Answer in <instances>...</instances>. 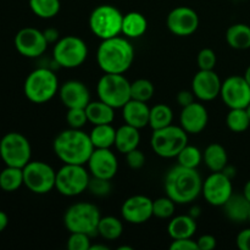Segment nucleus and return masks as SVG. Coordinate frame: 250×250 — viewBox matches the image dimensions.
<instances>
[{
	"label": "nucleus",
	"mask_w": 250,
	"mask_h": 250,
	"mask_svg": "<svg viewBox=\"0 0 250 250\" xmlns=\"http://www.w3.org/2000/svg\"><path fill=\"white\" fill-rule=\"evenodd\" d=\"M187 144V132L181 126H173V125L155 129L150 138V146L154 153L164 159L177 158L180 151Z\"/></svg>",
	"instance_id": "nucleus-7"
},
{
	"label": "nucleus",
	"mask_w": 250,
	"mask_h": 250,
	"mask_svg": "<svg viewBox=\"0 0 250 250\" xmlns=\"http://www.w3.org/2000/svg\"><path fill=\"white\" fill-rule=\"evenodd\" d=\"M23 186V168L6 166L0 172V188L4 192H15Z\"/></svg>",
	"instance_id": "nucleus-31"
},
{
	"label": "nucleus",
	"mask_w": 250,
	"mask_h": 250,
	"mask_svg": "<svg viewBox=\"0 0 250 250\" xmlns=\"http://www.w3.org/2000/svg\"><path fill=\"white\" fill-rule=\"evenodd\" d=\"M88 56V46L77 36H66L60 38L53 49L54 61L63 68H76L82 65Z\"/></svg>",
	"instance_id": "nucleus-9"
},
{
	"label": "nucleus",
	"mask_w": 250,
	"mask_h": 250,
	"mask_svg": "<svg viewBox=\"0 0 250 250\" xmlns=\"http://www.w3.org/2000/svg\"><path fill=\"white\" fill-rule=\"evenodd\" d=\"M220 97L229 109H247L250 104V84L244 76L227 77L222 82Z\"/></svg>",
	"instance_id": "nucleus-13"
},
{
	"label": "nucleus",
	"mask_w": 250,
	"mask_h": 250,
	"mask_svg": "<svg viewBox=\"0 0 250 250\" xmlns=\"http://www.w3.org/2000/svg\"><path fill=\"white\" fill-rule=\"evenodd\" d=\"M122 217L132 225H142L153 217V200L146 195H132L121 207Z\"/></svg>",
	"instance_id": "nucleus-19"
},
{
	"label": "nucleus",
	"mask_w": 250,
	"mask_h": 250,
	"mask_svg": "<svg viewBox=\"0 0 250 250\" xmlns=\"http://www.w3.org/2000/svg\"><path fill=\"white\" fill-rule=\"evenodd\" d=\"M98 97L114 109H122L131 99V82L124 73H105L97 84Z\"/></svg>",
	"instance_id": "nucleus-6"
},
{
	"label": "nucleus",
	"mask_w": 250,
	"mask_h": 250,
	"mask_svg": "<svg viewBox=\"0 0 250 250\" xmlns=\"http://www.w3.org/2000/svg\"><path fill=\"white\" fill-rule=\"evenodd\" d=\"M194 99L195 95L194 93H193V90H181V92H178L177 97H176L178 105L182 107L188 106V105H190L192 103H194Z\"/></svg>",
	"instance_id": "nucleus-46"
},
{
	"label": "nucleus",
	"mask_w": 250,
	"mask_h": 250,
	"mask_svg": "<svg viewBox=\"0 0 250 250\" xmlns=\"http://www.w3.org/2000/svg\"><path fill=\"white\" fill-rule=\"evenodd\" d=\"M197 62L199 70H214L216 66V54L210 48L202 49L198 54Z\"/></svg>",
	"instance_id": "nucleus-42"
},
{
	"label": "nucleus",
	"mask_w": 250,
	"mask_h": 250,
	"mask_svg": "<svg viewBox=\"0 0 250 250\" xmlns=\"http://www.w3.org/2000/svg\"><path fill=\"white\" fill-rule=\"evenodd\" d=\"M111 183L110 180L99 177H90L89 185H88V190L95 197H106L111 192Z\"/></svg>",
	"instance_id": "nucleus-39"
},
{
	"label": "nucleus",
	"mask_w": 250,
	"mask_h": 250,
	"mask_svg": "<svg viewBox=\"0 0 250 250\" xmlns=\"http://www.w3.org/2000/svg\"><path fill=\"white\" fill-rule=\"evenodd\" d=\"M15 48L24 58H39L45 53L49 43L44 32L33 27H26L20 29L15 36Z\"/></svg>",
	"instance_id": "nucleus-15"
},
{
	"label": "nucleus",
	"mask_w": 250,
	"mask_h": 250,
	"mask_svg": "<svg viewBox=\"0 0 250 250\" xmlns=\"http://www.w3.org/2000/svg\"><path fill=\"white\" fill-rule=\"evenodd\" d=\"M226 42L231 48L246 50L250 48V26L246 23H234L226 32Z\"/></svg>",
	"instance_id": "nucleus-29"
},
{
	"label": "nucleus",
	"mask_w": 250,
	"mask_h": 250,
	"mask_svg": "<svg viewBox=\"0 0 250 250\" xmlns=\"http://www.w3.org/2000/svg\"><path fill=\"white\" fill-rule=\"evenodd\" d=\"M88 122L97 126V125H107L112 124L115 119V109L106 103L98 100V102H90L85 107Z\"/></svg>",
	"instance_id": "nucleus-26"
},
{
	"label": "nucleus",
	"mask_w": 250,
	"mask_h": 250,
	"mask_svg": "<svg viewBox=\"0 0 250 250\" xmlns=\"http://www.w3.org/2000/svg\"><path fill=\"white\" fill-rule=\"evenodd\" d=\"M202 193L208 204L212 207H222L233 194L232 180L222 171L212 172L203 182Z\"/></svg>",
	"instance_id": "nucleus-14"
},
{
	"label": "nucleus",
	"mask_w": 250,
	"mask_h": 250,
	"mask_svg": "<svg viewBox=\"0 0 250 250\" xmlns=\"http://www.w3.org/2000/svg\"><path fill=\"white\" fill-rule=\"evenodd\" d=\"M122 232H124V225L117 217L105 216L100 219L97 233L102 238L106 239V241H116L121 237Z\"/></svg>",
	"instance_id": "nucleus-32"
},
{
	"label": "nucleus",
	"mask_w": 250,
	"mask_h": 250,
	"mask_svg": "<svg viewBox=\"0 0 250 250\" xmlns=\"http://www.w3.org/2000/svg\"><path fill=\"white\" fill-rule=\"evenodd\" d=\"M247 112H248V115H249V119H250V104L248 105V106H247Z\"/></svg>",
	"instance_id": "nucleus-56"
},
{
	"label": "nucleus",
	"mask_w": 250,
	"mask_h": 250,
	"mask_svg": "<svg viewBox=\"0 0 250 250\" xmlns=\"http://www.w3.org/2000/svg\"><path fill=\"white\" fill-rule=\"evenodd\" d=\"M59 80L55 73L46 67H39L27 76L23 92L27 99L34 104H44L59 93Z\"/></svg>",
	"instance_id": "nucleus-4"
},
{
	"label": "nucleus",
	"mask_w": 250,
	"mask_h": 250,
	"mask_svg": "<svg viewBox=\"0 0 250 250\" xmlns=\"http://www.w3.org/2000/svg\"><path fill=\"white\" fill-rule=\"evenodd\" d=\"M224 212L229 220L236 224H243L249 220L250 202L242 194H232L229 199L222 205Z\"/></svg>",
	"instance_id": "nucleus-23"
},
{
	"label": "nucleus",
	"mask_w": 250,
	"mask_h": 250,
	"mask_svg": "<svg viewBox=\"0 0 250 250\" xmlns=\"http://www.w3.org/2000/svg\"><path fill=\"white\" fill-rule=\"evenodd\" d=\"M44 36H45L46 41H48L49 44H50V43L55 44L56 42L60 39V38H59V31H58V29H55V28L45 29V31H44Z\"/></svg>",
	"instance_id": "nucleus-48"
},
{
	"label": "nucleus",
	"mask_w": 250,
	"mask_h": 250,
	"mask_svg": "<svg viewBox=\"0 0 250 250\" xmlns=\"http://www.w3.org/2000/svg\"><path fill=\"white\" fill-rule=\"evenodd\" d=\"M226 125L234 133L246 132L250 127V119L247 109H229L226 117Z\"/></svg>",
	"instance_id": "nucleus-35"
},
{
	"label": "nucleus",
	"mask_w": 250,
	"mask_h": 250,
	"mask_svg": "<svg viewBox=\"0 0 250 250\" xmlns=\"http://www.w3.org/2000/svg\"><path fill=\"white\" fill-rule=\"evenodd\" d=\"M148 29V21L141 12L131 11L124 15L122 21V33L126 38H139Z\"/></svg>",
	"instance_id": "nucleus-28"
},
{
	"label": "nucleus",
	"mask_w": 250,
	"mask_h": 250,
	"mask_svg": "<svg viewBox=\"0 0 250 250\" xmlns=\"http://www.w3.org/2000/svg\"><path fill=\"white\" fill-rule=\"evenodd\" d=\"M90 246V236L80 232H72L67 239V249L70 250H89Z\"/></svg>",
	"instance_id": "nucleus-41"
},
{
	"label": "nucleus",
	"mask_w": 250,
	"mask_h": 250,
	"mask_svg": "<svg viewBox=\"0 0 250 250\" xmlns=\"http://www.w3.org/2000/svg\"><path fill=\"white\" fill-rule=\"evenodd\" d=\"M198 250H211L216 248V238L211 234H204L197 241Z\"/></svg>",
	"instance_id": "nucleus-45"
},
{
	"label": "nucleus",
	"mask_w": 250,
	"mask_h": 250,
	"mask_svg": "<svg viewBox=\"0 0 250 250\" xmlns=\"http://www.w3.org/2000/svg\"><path fill=\"white\" fill-rule=\"evenodd\" d=\"M102 215L94 204L81 202L71 205L63 215V225L70 231L93 236L97 233Z\"/></svg>",
	"instance_id": "nucleus-5"
},
{
	"label": "nucleus",
	"mask_w": 250,
	"mask_h": 250,
	"mask_svg": "<svg viewBox=\"0 0 250 250\" xmlns=\"http://www.w3.org/2000/svg\"><path fill=\"white\" fill-rule=\"evenodd\" d=\"M248 221L250 222V212H249V220H248Z\"/></svg>",
	"instance_id": "nucleus-57"
},
{
	"label": "nucleus",
	"mask_w": 250,
	"mask_h": 250,
	"mask_svg": "<svg viewBox=\"0 0 250 250\" xmlns=\"http://www.w3.org/2000/svg\"><path fill=\"white\" fill-rule=\"evenodd\" d=\"M139 143H141V133L136 127L125 124L124 126L116 129L115 146H116L119 153L126 155L128 151L138 148Z\"/></svg>",
	"instance_id": "nucleus-25"
},
{
	"label": "nucleus",
	"mask_w": 250,
	"mask_h": 250,
	"mask_svg": "<svg viewBox=\"0 0 250 250\" xmlns=\"http://www.w3.org/2000/svg\"><path fill=\"white\" fill-rule=\"evenodd\" d=\"M122 116L127 125L141 129L149 125L150 107L144 102L129 99L122 107Z\"/></svg>",
	"instance_id": "nucleus-22"
},
{
	"label": "nucleus",
	"mask_w": 250,
	"mask_h": 250,
	"mask_svg": "<svg viewBox=\"0 0 250 250\" xmlns=\"http://www.w3.org/2000/svg\"><path fill=\"white\" fill-rule=\"evenodd\" d=\"M171 250H198L197 241H193V238H182L173 239L170 246Z\"/></svg>",
	"instance_id": "nucleus-44"
},
{
	"label": "nucleus",
	"mask_w": 250,
	"mask_h": 250,
	"mask_svg": "<svg viewBox=\"0 0 250 250\" xmlns=\"http://www.w3.org/2000/svg\"><path fill=\"white\" fill-rule=\"evenodd\" d=\"M236 243L241 250H250V229H244L239 232Z\"/></svg>",
	"instance_id": "nucleus-47"
},
{
	"label": "nucleus",
	"mask_w": 250,
	"mask_h": 250,
	"mask_svg": "<svg viewBox=\"0 0 250 250\" xmlns=\"http://www.w3.org/2000/svg\"><path fill=\"white\" fill-rule=\"evenodd\" d=\"M32 12L39 19H53L60 12V0H29Z\"/></svg>",
	"instance_id": "nucleus-34"
},
{
	"label": "nucleus",
	"mask_w": 250,
	"mask_h": 250,
	"mask_svg": "<svg viewBox=\"0 0 250 250\" xmlns=\"http://www.w3.org/2000/svg\"><path fill=\"white\" fill-rule=\"evenodd\" d=\"M173 121V112L168 105L165 104H156L155 106L150 107V116H149V126L155 129L164 128L170 125H172Z\"/></svg>",
	"instance_id": "nucleus-33"
},
{
	"label": "nucleus",
	"mask_w": 250,
	"mask_h": 250,
	"mask_svg": "<svg viewBox=\"0 0 250 250\" xmlns=\"http://www.w3.org/2000/svg\"><path fill=\"white\" fill-rule=\"evenodd\" d=\"M53 149L63 164L85 165L94 150V146L89 134L82 129L68 128L55 137Z\"/></svg>",
	"instance_id": "nucleus-2"
},
{
	"label": "nucleus",
	"mask_w": 250,
	"mask_h": 250,
	"mask_svg": "<svg viewBox=\"0 0 250 250\" xmlns=\"http://www.w3.org/2000/svg\"><path fill=\"white\" fill-rule=\"evenodd\" d=\"M243 195L250 202V180L247 181V183H246V185H244Z\"/></svg>",
	"instance_id": "nucleus-51"
},
{
	"label": "nucleus",
	"mask_w": 250,
	"mask_h": 250,
	"mask_svg": "<svg viewBox=\"0 0 250 250\" xmlns=\"http://www.w3.org/2000/svg\"><path fill=\"white\" fill-rule=\"evenodd\" d=\"M203 160L212 172H220L229 164V155L224 146L219 143H211L205 148L203 153Z\"/></svg>",
	"instance_id": "nucleus-27"
},
{
	"label": "nucleus",
	"mask_w": 250,
	"mask_h": 250,
	"mask_svg": "<svg viewBox=\"0 0 250 250\" xmlns=\"http://www.w3.org/2000/svg\"><path fill=\"white\" fill-rule=\"evenodd\" d=\"M167 232L172 239L193 238L197 232V219L190 215H178L172 217L168 222Z\"/></svg>",
	"instance_id": "nucleus-24"
},
{
	"label": "nucleus",
	"mask_w": 250,
	"mask_h": 250,
	"mask_svg": "<svg viewBox=\"0 0 250 250\" xmlns=\"http://www.w3.org/2000/svg\"><path fill=\"white\" fill-rule=\"evenodd\" d=\"M89 250H109V247L102 246V244H95V246H90Z\"/></svg>",
	"instance_id": "nucleus-53"
},
{
	"label": "nucleus",
	"mask_w": 250,
	"mask_h": 250,
	"mask_svg": "<svg viewBox=\"0 0 250 250\" xmlns=\"http://www.w3.org/2000/svg\"><path fill=\"white\" fill-rule=\"evenodd\" d=\"M154 92V84L146 78H139L131 83V99L148 103L153 98Z\"/></svg>",
	"instance_id": "nucleus-36"
},
{
	"label": "nucleus",
	"mask_w": 250,
	"mask_h": 250,
	"mask_svg": "<svg viewBox=\"0 0 250 250\" xmlns=\"http://www.w3.org/2000/svg\"><path fill=\"white\" fill-rule=\"evenodd\" d=\"M124 15L114 5H99L89 16V28L95 37L104 39L112 38L122 33Z\"/></svg>",
	"instance_id": "nucleus-8"
},
{
	"label": "nucleus",
	"mask_w": 250,
	"mask_h": 250,
	"mask_svg": "<svg viewBox=\"0 0 250 250\" xmlns=\"http://www.w3.org/2000/svg\"><path fill=\"white\" fill-rule=\"evenodd\" d=\"M56 171L44 161H29L23 167V185L34 194H46L55 188Z\"/></svg>",
	"instance_id": "nucleus-12"
},
{
	"label": "nucleus",
	"mask_w": 250,
	"mask_h": 250,
	"mask_svg": "<svg viewBox=\"0 0 250 250\" xmlns=\"http://www.w3.org/2000/svg\"><path fill=\"white\" fill-rule=\"evenodd\" d=\"M177 161L178 165L181 166H185V167L189 168H197L203 161V153L197 146L187 144L177 155Z\"/></svg>",
	"instance_id": "nucleus-37"
},
{
	"label": "nucleus",
	"mask_w": 250,
	"mask_h": 250,
	"mask_svg": "<svg viewBox=\"0 0 250 250\" xmlns=\"http://www.w3.org/2000/svg\"><path fill=\"white\" fill-rule=\"evenodd\" d=\"M59 97L61 103L67 109L82 107L85 109L90 103V93L87 85L81 81L71 80L59 88Z\"/></svg>",
	"instance_id": "nucleus-20"
},
{
	"label": "nucleus",
	"mask_w": 250,
	"mask_h": 250,
	"mask_svg": "<svg viewBox=\"0 0 250 250\" xmlns=\"http://www.w3.org/2000/svg\"><path fill=\"white\" fill-rule=\"evenodd\" d=\"M164 187L166 195L176 204H189L202 193L203 180L197 168L177 165L166 173Z\"/></svg>",
	"instance_id": "nucleus-1"
},
{
	"label": "nucleus",
	"mask_w": 250,
	"mask_h": 250,
	"mask_svg": "<svg viewBox=\"0 0 250 250\" xmlns=\"http://www.w3.org/2000/svg\"><path fill=\"white\" fill-rule=\"evenodd\" d=\"M120 250H132L131 247H120Z\"/></svg>",
	"instance_id": "nucleus-55"
},
{
	"label": "nucleus",
	"mask_w": 250,
	"mask_h": 250,
	"mask_svg": "<svg viewBox=\"0 0 250 250\" xmlns=\"http://www.w3.org/2000/svg\"><path fill=\"white\" fill-rule=\"evenodd\" d=\"M134 60V48L124 37L104 39L97 50V62L104 73H125Z\"/></svg>",
	"instance_id": "nucleus-3"
},
{
	"label": "nucleus",
	"mask_w": 250,
	"mask_h": 250,
	"mask_svg": "<svg viewBox=\"0 0 250 250\" xmlns=\"http://www.w3.org/2000/svg\"><path fill=\"white\" fill-rule=\"evenodd\" d=\"M176 210V203L170 197H161L153 200V216L158 219H170Z\"/></svg>",
	"instance_id": "nucleus-38"
},
{
	"label": "nucleus",
	"mask_w": 250,
	"mask_h": 250,
	"mask_svg": "<svg viewBox=\"0 0 250 250\" xmlns=\"http://www.w3.org/2000/svg\"><path fill=\"white\" fill-rule=\"evenodd\" d=\"M7 225H9V217H7V215L4 211L0 210V233L6 229Z\"/></svg>",
	"instance_id": "nucleus-49"
},
{
	"label": "nucleus",
	"mask_w": 250,
	"mask_h": 250,
	"mask_svg": "<svg viewBox=\"0 0 250 250\" xmlns=\"http://www.w3.org/2000/svg\"><path fill=\"white\" fill-rule=\"evenodd\" d=\"M222 172H224L226 176H229L231 180L234 177V176H236V170H234V167H231V166H229V165H227L226 167L222 170Z\"/></svg>",
	"instance_id": "nucleus-50"
},
{
	"label": "nucleus",
	"mask_w": 250,
	"mask_h": 250,
	"mask_svg": "<svg viewBox=\"0 0 250 250\" xmlns=\"http://www.w3.org/2000/svg\"><path fill=\"white\" fill-rule=\"evenodd\" d=\"M89 137L94 148H111L112 146H115L116 129L111 126V124L97 125V126L93 127L92 132L89 133Z\"/></svg>",
	"instance_id": "nucleus-30"
},
{
	"label": "nucleus",
	"mask_w": 250,
	"mask_h": 250,
	"mask_svg": "<svg viewBox=\"0 0 250 250\" xmlns=\"http://www.w3.org/2000/svg\"><path fill=\"white\" fill-rule=\"evenodd\" d=\"M66 121H67L70 128L81 129L88 122L85 109H82V107L68 109L67 114H66Z\"/></svg>",
	"instance_id": "nucleus-40"
},
{
	"label": "nucleus",
	"mask_w": 250,
	"mask_h": 250,
	"mask_svg": "<svg viewBox=\"0 0 250 250\" xmlns=\"http://www.w3.org/2000/svg\"><path fill=\"white\" fill-rule=\"evenodd\" d=\"M244 77H246V80L248 81V83L250 84V66L246 70V73H244Z\"/></svg>",
	"instance_id": "nucleus-54"
},
{
	"label": "nucleus",
	"mask_w": 250,
	"mask_h": 250,
	"mask_svg": "<svg viewBox=\"0 0 250 250\" xmlns=\"http://www.w3.org/2000/svg\"><path fill=\"white\" fill-rule=\"evenodd\" d=\"M190 216L194 217V219H197L198 216L200 215V208L199 207H193L192 209H190Z\"/></svg>",
	"instance_id": "nucleus-52"
},
{
	"label": "nucleus",
	"mask_w": 250,
	"mask_h": 250,
	"mask_svg": "<svg viewBox=\"0 0 250 250\" xmlns=\"http://www.w3.org/2000/svg\"><path fill=\"white\" fill-rule=\"evenodd\" d=\"M168 31L177 37H188L195 33L199 27V16L188 6H178L171 10L166 20Z\"/></svg>",
	"instance_id": "nucleus-16"
},
{
	"label": "nucleus",
	"mask_w": 250,
	"mask_h": 250,
	"mask_svg": "<svg viewBox=\"0 0 250 250\" xmlns=\"http://www.w3.org/2000/svg\"><path fill=\"white\" fill-rule=\"evenodd\" d=\"M209 122V114L207 107L200 103H192L182 107L180 115V126L188 134H198L205 129Z\"/></svg>",
	"instance_id": "nucleus-21"
},
{
	"label": "nucleus",
	"mask_w": 250,
	"mask_h": 250,
	"mask_svg": "<svg viewBox=\"0 0 250 250\" xmlns=\"http://www.w3.org/2000/svg\"><path fill=\"white\" fill-rule=\"evenodd\" d=\"M222 82L214 70H199L192 81V90L202 102H211L221 93Z\"/></svg>",
	"instance_id": "nucleus-18"
},
{
	"label": "nucleus",
	"mask_w": 250,
	"mask_h": 250,
	"mask_svg": "<svg viewBox=\"0 0 250 250\" xmlns=\"http://www.w3.org/2000/svg\"><path fill=\"white\" fill-rule=\"evenodd\" d=\"M126 161L129 167L133 170H139L146 165V155L138 148L133 149L126 154Z\"/></svg>",
	"instance_id": "nucleus-43"
},
{
	"label": "nucleus",
	"mask_w": 250,
	"mask_h": 250,
	"mask_svg": "<svg viewBox=\"0 0 250 250\" xmlns=\"http://www.w3.org/2000/svg\"><path fill=\"white\" fill-rule=\"evenodd\" d=\"M90 173L84 165L63 164L62 167L56 171L55 189L65 197H76L88 189Z\"/></svg>",
	"instance_id": "nucleus-10"
},
{
	"label": "nucleus",
	"mask_w": 250,
	"mask_h": 250,
	"mask_svg": "<svg viewBox=\"0 0 250 250\" xmlns=\"http://www.w3.org/2000/svg\"><path fill=\"white\" fill-rule=\"evenodd\" d=\"M29 141L19 132L6 133L0 141V158L6 166L23 168L31 161Z\"/></svg>",
	"instance_id": "nucleus-11"
},
{
	"label": "nucleus",
	"mask_w": 250,
	"mask_h": 250,
	"mask_svg": "<svg viewBox=\"0 0 250 250\" xmlns=\"http://www.w3.org/2000/svg\"><path fill=\"white\" fill-rule=\"evenodd\" d=\"M87 165L90 176L110 181L116 176L117 170H119V161L115 153H112L110 148H94Z\"/></svg>",
	"instance_id": "nucleus-17"
}]
</instances>
